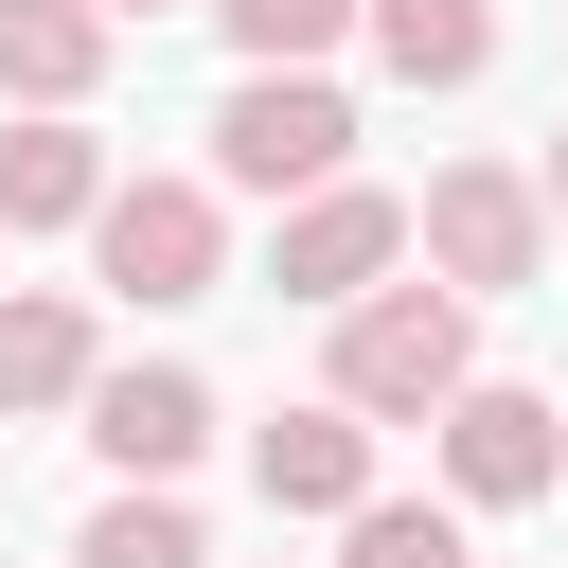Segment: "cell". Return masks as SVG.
Returning <instances> with one entry per match:
<instances>
[{"label":"cell","mask_w":568,"mask_h":568,"mask_svg":"<svg viewBox=\"0 0 568 568\" xmlns=\"http://www.w3.org/2000/svg\"><path fill=\"white\" fill-rule=\"evenodd\" d=\"M337 408H373V426H444L462 390H479V302L462 284H373V302H337V373H320Z\"/></svg>","instance_id":"cell-1"},{"label":"cell","mask_w":568,"mask_h":568,"mask_svg":"<svg viewBox=\"0 0 568 568\" xmlns=\"http://www.w3.org/2000/svg\"><path fill=\"white\" fill-rule=\"evenodd\" d=\"M337 160H355L337 71H248V89L213 106V178H231V195H320Z\"/></svg>","instance_id":"cell-2"},{"label":"cell","mask_w":568,"mask_h":568,"mask_svg":"<svg viewBox=\"0 0 568 568\" xmlns=\"http://www.w3.org/2000/svg\"><path fill=\"white\" fill-rule=\"evenodd\" d=\"M408 248H426L462 302H497V284H532V266H550V195H532L515 160H444V178H426V213H408Z\"/></svg>","instance_id":"cell-3"},{"label":"cell","mask_w":568,"mask_h":568,"mask_svg":"<svg viewBox=\"0 0 568 568\" xmlns=\"http://www.w3.org/2000/svg\"><path fill=\"white\" fill-rule=\"evenodd\" d=\"M89 266H106V302H213V266H231V231H213V178H106V213H89Z\"/></svg>","instance_id":"cell-4"},{"label":"cell","mask_w":568,"mask_h":568,"mask_svg":"<svg viewBox=\"0 0 568 568\" xmlns=\"http://www.w3.org/2000/svg\"><path fill=\"white\" fill-rule=\"evenodd\" d=\"M408 266V195H373V178H320V195H284V302H373Z\"/></svg>","instance_id":"cell-5"},{"label":"cell","mask_w":568,"mask_h":568,"mask_svg":"<svg viewBox=\"0 0 568 568\" xmlns=\"http://www.w3.org/2000/svg\"><path fill=\"white\" fill-rule=\"evenodd\" d=\"M444 479H462L479 515L550 497V479H568V408H550V390H497V373H479V390L444 408Z\"/></svg>","instance_id":"cell-6"},{"label":"cell","mask_w":568,"mask_h":568,"mask_svg":"<svg viewBox=\"0 0 568 568\" xmlns=\"http://www.w3.org/2000/svg\"><path fill=\"white\" fill-rule=\"evenodd\" d=\"M89 444H106L124 479H178V462L213 444V373H178V355H124V373H89Z\"/></svg>","instance_id":"cell-7"},{"label":"cell","mask_w":568,"mask_h":568,"mask_svg":"<svg viewBox=\"0 0 568 568\" xmlns=\"http://www.w3.org/2000/svg\"><path fill=\"white\" fill-rule=\"evenodd\" d=\"M248 479H266V515H355V497H373V408H337V390L284 408V426L248 444Z\"/></svg>","instance_id":"cell-8"},{"label":"cell","mask_w":568,"mask_h":568,"mask_svg":"<svg viewBox=\"0 0 568 568\" xmlns=\"http://www.w3.org/2000/svg\"><path fill=\"white\" fill-rule=\"evenodd\" d=\"M89 213H106V142H89L71 106L0 124V231H89Z\"/></svg>","instance_id":"cell-9"},{"label":"cell","mask_w":568,"mask_h":568,"mask_svg":"<svg viewBox=\"0 0 568 568\" xmlns=\"http://www.w3.org/2000/svg\"><path fill=\"white\" fill-rule=\"evenodd\" d=\"M106 53H124L106 0H0V89H18V106H89Z\"/></svg>","instance_id":"cell-10"},{"label":"cell","mask_w":568,"mask_h":568,"mask_svg":"<svg viewBox=\"0 0 568 568\" xmlns=\"http://www.w3.org/2000/svg\"><path fill=\"white\" fill-rule=\"evenodd\" d=\"M355 36L390 53V89H479L497 71V0H373Z\"/></svg>","instance_id":"cell-11"},{"label":"cell","mask_w":568,"mask_h":568,"mask_svg":"<svg viewBox=\"0 0 568 568\" xmlns=\"http://www.w3.org/2000/svg\"><path fill=\"white\" fill-rule=\"evenodd\" d=\"M18 408H89V302H53V284L0 302V426Z\"/></svg>","instance_id":"cell-12"},{"label":"cell","mask_w":568,"mask_h":568,"mask_svg":"<svg viewBox=\"0 0 568 568\" xmlns=\"http://www.w3.org/2000/svg\"><path fill=\"white\" fill-rule=\"evenodd\" d=\"M71 568H213V550H195V515H178L160 479H124V497L71 532Z\"/></svg>","instance_id":"cell-13"},{"label":"cell","mask_w":568,"mask_h":568,"mask_svg":"<svg viewBox=\"0 0 568 568\" xmlns=\"http://www.w3.org/2000/svg\"><path fill=\"white\" fill-rule=\"evenodd\" d=\"M213 18H231V53H248V71H320L373 0H213Z\"/></svg>","instance_id":"cell-14"},{"label":"cell","mask_w":568,"mask_h":568,"mask_svg":"<svg viewBox=\"0 0 568 568\" xmlns=\"http://www.w3.org/2000/svg\"><path fill=\"white\" fill-rule=\"evenodd\" d=\"M337 568H479V550H462L444 497H355V550H337Z\"/></svg>","instance_id":"cell-15"},{"label":"cell","mask_w":568,"mask_h":568,"mask_svg":"<svg viewBox=\"0 0 568 568\" xmlns=\"http://www.w3.org/2000/svg\"><path fill=\"white\" fill-rule=\"evenodd\" d=\"M532 195H550V213H568V124H550V160H532Z\"/></svg>","instance_id":"cell-16"},{"label":"cell","mask_w":568,"mask_h":568,"mask_svg":"<svg viewBox=\"0 0 568 568\" xmlns=\"http://www.w3.org/2000/svg\"><path fill=\"white\" fill-rule=\"evenodd\" d=\"M106 18H178V0H106Z\"/></svg>","instance_id":"cell-17"}]
</instances>
